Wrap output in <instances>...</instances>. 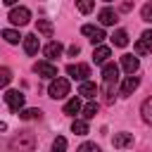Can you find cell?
Returning a JSON list of instances; mask_svg holds the SVG:
<instances>
[{"label": "cell", "mask_w": 152, "mask_h": 152, "mask_svg": "<svg viewBox=\"0 0 152 152\" xmlns=\"http://www.w3.org/2000/svg\"><path fill=\"white\" fill-rule=\"evenodd\" d=\"M102 78H104V88H107V93L112 95V88H114L116 81H119V66H116L114 62H104V66H102Z\"/></svg>", "instance_id": "1"}, {"label": "cell", "mask_w": 152, "mask_h": 152, "mask_svg": "<svg viewBox=\"0 0 152 152\" xmlns=\"http://www.w3.org/2000/svg\"><path fill=\"white\" fill-rule=\"evenodd\" d=\"M48 93H50V97H55V100L66 97V95H69V81H66V78L55 76V78H52V83H50V88H48Z\"/></svg>", "instance_id": "2"}, {"label": "cell", "mask_w": 152, "mask_h": 152, "mask_svg": "<svg viewBox=\"0 0 152 152\" xmlns=\"http://www.w3.org/2000/svg\"><path fill=\"white\" fill-rule=\"evenodd\" d=\"M10 147L33 150V147H36V138H33V133H31V131H24V133H19L17 138H12V140H10Z\"/></svg>", "instance_id": "3"}, {"label": "cell", "mask_w": 152, "mask_h": 152, "mask_svg": "<svg viewBox=\"0 0 152 152\" xmlns=\"http://www.w3.org/2000/svg\"><path fill=\"white\" fill-rule=\"evenodd\" d=\"M5 102H7V107L17 114L21 107H24V102H26V95L24 93H19V90H7L5 93Z\"/></svg>", "instance_id": "4"}, {"label": "cell", "mask_w": 152, "mask_h": 152, "mask_svg": "<svg viewBox=\"0 0 152 152\" xmlns=\"http://www.w3.org/2000/svg\"><path fill=\"white\" fill-rule=\"evenodd\" d=\"M10 21H12L14 26H26V24L31 21V12H28V7H14V10L10 12Z\"/></svg>", "instance_id": "5"}, {"label": "cell", "mask_w": 152, "mask_h": 152, "mask_svg": "<svg viewBox=\"0 0 152 152\" xmlns=\"http://www.w3.org/2000/svg\"><path fill=\"white\" fill-rule=\"evenodd\" d=\"M66 74L74 78V81H86L90 76V66L88 64H69L66 66Z\"/></svg>", "instance_id": "6"}, {"label": "cell", "mask_w": 152, "mask_h": 152, "mask_svg": "<svg viewBox=\"0 0 152 152\" xmlns=\"http://www.w3.org/2000/svg\"><path fill=\"white\" fill-rule=\"evenodd\" d=\"M33 71L38 76H43V78H55L57 76V66L52 62H36L33 64Z\"/></svg>", "instance_id": "7"}, {"label": "cell", "mask_w": 152, "mask_h": 152, "mask_svg": "<svg viewBox=\"0 0 152 152\" xmlns=\"http://www.w3.org/2000/svg\"><path fill=\"white\" fill-rule=\"evenodd\" d=\"M81 31H83V36H88V38H90V43H93V45H95V43H102V40H104V31H102L100 26L86 24V26H83Z\"/></svg>", "instance_id": "8"}, {"label": "cell", "mask_w": 152, "mask_h": 152, "mask_svg": "<svg viewBox=\"0 0 152 152\" xmlns=\"http://www.w3.org/2000/svg\"><path fill=\"white\" fill-rule=\"evenodd\" d=\"M152 50V31H142L140 40L135 43V55H147Z\"/></svg>", "instance_id": "9"}, {"label": "cell", "mask_w": 152, "mask_h": 152, "mask_svg": "<svg viewBox=\"0 0 152 152\" xmlns=\"http://www.w3.org/2000/svg\"><path fill=\"white\" fill-rule=\"evenodd\" d=\"M138 86H140V78L133 76V74H128V76L124 78V83H121V95H131Z\"/></svg>", "instance_id": "10"}, {"label": "cell", "mask_w": 152, "mask_h": 152, "mask_svg": "<svg viewBox=\"0 0 152 152\" xmlns=\"http://www.w3.org/2000/svg\"><path fill=\"white\" fill-rule=\"evenodd\" d=\"M121 66H124L126 74H135L138 66H140V62H138V57H133V55H124V57H121Z\"/></svg>", "instance_id": "11"}, {"label": "cell", "mask_w": 152, "mask_h": 152, "mask_svg": "<svg viewBox=\"0 0 152 152\" xmlns=\"http://www.w3.org/2000/svg\"><path fill=\"white\" fill-rule=\"evenodd\" d=\"M78 95H83V97H88V100H95V95H97V86L90 83V81H81V86H78Z\"/></svg>", "instance_id": "12"}, {"label": "cell", "mask_w": 152, "mask_h": 152, "mask_svg": "<svg viewBox=\"0 0 152 152\" xmlns=\"http://www.w3.org/2000/svg\"><path fill=\"white\" fill-rule=\"evenodd\" d=\"M116 21H119V17H116V12H114V10L104 7V10L100 12V24H102V26H114Z\"/></svg>", "instance_id": "13"}, {"label": "cell", "mask_w": 152, "mask_h": 152, "mask_svg": "<svg viewBox=\"0 0 152 152\" xmlns=\"http://www.w3.org/2000/svg\"><path fill=\"white\" fill-rule=\"evenodd\" d=\"M24 50H26V55H36L38 52V36L36 33L24 36Z\"/></svg>", "instance_id": "14"}, {"label": "cell", "mask_w": 152, "mask_h": 152, "mask_svg": "<svg viewBox=\"0 0 152 152\" xmlns=\"http://www.w3.org/2000/svg\"><path fill=\"white\" fill-rule=\"evenodd\" d=\"M62 50H64V48H62V43H59V40H52V43H48V45H45V50H43V52H45V57H48V59H55V57H59V55H62Z\"/></svg>", "instance_id": "15"}, {"label": "cell", "mask_w": 152, "mask_h": 152, "mask_svg": "<svg viewBox=\"0 0 152 152\" xmlns=\"http://www.w3.org/2000/svg\"><path fill=\"white\" fill-rule=\"evenodd\" d=\"M112 142H114V147H119V150H121V147H131V145H133V133H116Z\"/></svg>", "instance_id": "16"}, {"label": "cell", "mask_w": 152, "mask_h": 152, "mask_svg": "<svg viewBox=\"0 0 152 152\" xmlns=\"http://www.w3.org/2000/svg\"><path fill=\"white\" fill-rule=\"evenodd\" d=\"M109 55H112V50L104 48V45H100V48H95V52H93V62H95V64H104V62L109 59Z\"/></svg>", "instance_id": "17"}, {"label": "cell", "mask_w": 152, "mask_h": 152, "mask_svg": "<svg viewBox=\"0 0 152 152\" xmlns=\"http://www.w3.org/2000/svg\"><path fill=\"white\" fill-rule=\"evenodd\" d=\"M78 112H81V100H78V97H71V100L64 104V114H66V116H76Z\"/></svg>", "instance_id": "18"}, {"label": "cell", "mask_w": 152, "mask_h": 152, "mask_svg": "<svg viewBox=\"0 0 152 152\" xmlns=\"http://www.w3.org/2000/svg\"><path fill=\"white\" fill-rule=\"evenodd\" d=\"M112 43H114L116 48H126V45H128V33H126L124 28L114 31V36H112Z\"/></svg>", "instance_id": "19"}, {"label": "cell", "mask_w": 152, "mask_h": 152, "mask_svg": "<svg viewBox=\"0 0 152 152\" xmlns=\"http://www.w3.org/2000/svg\"><path fill=\"white\" fill-rule=\"evenodd\" d=\"M140 114H142V121L152 126V97H147V100L142 102V107H140Z\"/></svg>", "instance_id": "20"}, {"label": "cell", "mask_w": 152, "mask_h": 152, "mask_svg": "<svg viewBox=\"0 0 152 152\" xmlns=\"http://www.w3.org/2000/svg\"><path fill=\"white\" fill-rule=\"evenodd\" d=\"M36 28H38V33H43V36H52V21L50 19H38L36 21Z\"/></svg>", "instance_id": "21"}, {"label": "cell", "mask_w": 152, "mask_h": 152, "mask_svg": "<svg viewBox=\"0 0 152 152\" xmlns=\"http://www.w3.org/2000/svg\"><path fill=\"white\" fill-rule=\"evenodd\" d=\"M97 109H100V107H97V102H95V100H90L86 107H81V112H83V119H93V116L97 114Z\"/></svg>", "instance_id": "22"}, {"label": "cell", "mask_w": 152, "mask_h": 152, "mask_svg": "<svg viewBox=\"0 0 152 152\" xmlns=\"http://www.w3.org/2000/svg\"><path fill=\"white\" fill-rule=\"evenodd\" d=\"M71 131H74L76 135H86V133H88V124H86V119H76V121L71 124Z\"/></svg>", "instance_id": "23"}, {"label": "cell", "mask_w": 152, "mask_h": 152, "mask_svg": "<svg viewBox=\"0 0 152 152\" xmlns=\"http://www.w3.org/2000/svg\"><path fill=\"white\" fill-rule=\"evenodd\" d=\"M2 38H5L7 43H12V45L21 40V36H19V31H14V28H5V31H2Z\"/></svg>", "instance_id": "24"}, {"label": "cell", "mask_w": 152, "mask_h": 152, "mask_svg": "<svg viewBox=\"0 0 152 152\" xmlns=\"http://www.w3.org/2000/svg\"><path fill=\"white\" fill-rule=\"evenodd\" d=\"M17 114H19L21 119H26V121H31V119H40V109H24V107H21Z\"/></svg>", "instance_id": "25"}, {"label": "cell", "mask_w": 152, "mask_h": 152, "mask_svg": "<svg viewBox=\"0 0 152 152\" xmlns=\"http://www.w3.org/2000/svg\"><path fill=\"white\" fill-rule=\"evenodd\" d=\"M76 7H78L83 14H88V12H93V7H95V0H76Z\"/></svg>", "instance_id": "26"}, {"label": "cell", "mask_w": 152, "mask_h": 152, "mask_svg": "<svg viewBox=\"0 0 152 152\" xmlns=\"http://www.w3.org/2000/svg\"><path fill=\"white\" fill-rule=\"evenodd\" d=\"M10 81H12V71L7 66H0V88H5Z\"/></svg>", "instance_id": "27"}, {"label": "cell", "mask_w": 152, "mask_h": 152, "mask_svg": "<svg viewBox=\"0 0 152 152\" xmlns=\"http://www.w3.org/2000/svg\"><path fill=\"white\" fill-rule=\"evenodd\" d=\"M140 17H142V21H152V2H147V5L142 7Z\"/></svg>", "instance_id": "28"}, {"label": "cell", "mask_w": 152, "mask_h": 152, "mask_svg": "<svg viewBox=\"0 0 152 152\" xmlns=\"http://www.w3.org/2000/svg\"><path fill=\"white\" fill-rule=\"evenodd\" d=\"M52 150H55V152H57V150H59V152H62V150H66V140H64V138H55Z\"/></svg>", "instance_id": "29"}, {"label": "cell", "mask_w": 152, "mask_h": 152, "mask_svg": "<svg viewBox=\"0 0 152 152\" xmlns=\"http://www.w3.org/2000/svg\"><path fill=\"white\" fill-rule=\"evenodd\" d=\"M78 150H81V152H97V150H100V147H97V145H95V142H86V145H81V147H78Z\"/></svg>", "instance_id": "30"}, {"label": "cell", "mask_w": 152, "mask_h": 152, "mask_svg": "<svg viewBox=\"0 0 152 152\" xmlns=\"http://www.w3.org/2000/svg\"><path fill=\"white\" fill-rule=\"evenodd\" d=\"M78 52H81V48H78V45H71V48H69V55H74V57H76Z\"/></svg>", "instance_id": "31"}, {"label": "cell", "mask_w": 152, "mask_h": 152, "mask_svg": "<svg viewBox=\"0 0 152 152\" xmlns=\"http://www.w3.org/2000/svg\"><path fill=\"white\" fill-rule=\"evenodd\" d=\"M2 2H5V5H14L17 0H2Z\"/></svg>", "instance_id": "32"}, {"label": "cell", "mask_w": 152, "mask_h": 152, "mask_svg": "<svg viewBox=\"0 0 152 152\" xmlns=\"http://www.w3.org/2000/svg\"><path fill=\"white\" fill-rule=\"evenodd\" d=\"M5 128H7V126H5V124H2V121H0V133H2V131H5Z\"/></svg>", "instance_id": "33"}, {"label": "cell", "mask_w": 152, "mask_h": 152, "mask_svg": "<svg viewBox=\"0 0 152 152\" xmlns=\"http://www.w3.org/2000/svg\"><path fill=\"white\" fill-rule=\"evenodd\" d=\"M104 2H112V0H104Z\"/></svg>", "instance_id": "34"}]
</instances>
